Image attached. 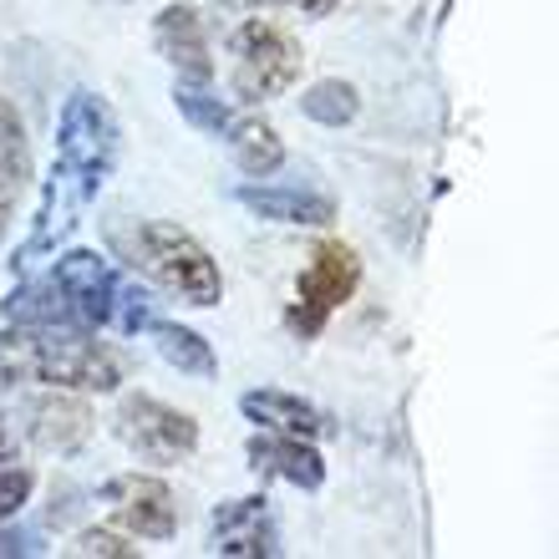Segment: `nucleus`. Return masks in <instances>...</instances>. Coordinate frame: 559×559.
I'll return each instance as SVG.
<instances>
[{
    "label": "nucleus",
    "instance_id": "f257e3e1",
    "mask_svg": "<svg viewBox=\"0 0 559 559\" xmlns=\"http://www.w3.org/2000/svg\"><path fill=\"white\" fill-rule=\"evenodd\" d=\"M0 386H61L82 397H107L122 386V356L82 325H5Z\"/></svg>",
    "mask_w": 559,
    "mask_h": 559
},
{
    "label": "nucleus",
    "instance_id": "f03ea898",
    "mask_svg": "<svg viewBox=\"0 0 559 559\" xmlns=\"http://www.w3.org/2000/svg\"><path fill=\"white\" fill-rule=\"evenodd\" d=\"M107 250L112 260H122V270L138 280H147L153 290L174 295L183 306H219L224 300V275L219 260L168 219H118L107 224Z\"/></svg>",
    "mask_w": 559,
    "mask_h": 559
},
{
    "label": "nucleus",
    "instance_id": "7ed1b4c3",
    "mask_svg": "<svg viewBox=\"0 0 559 559\" xmlns=\"http://www.w3.org/2000/svg\"><path fill=\"white\" fill-rule=\"evenodd\" d=\"M229 103L260 107L275 103L300 82V67H306V51L285 26L275 21H239L235 36H229Z\"/></svg>",
    "mask_w": 559,
    "mask_h": 559
},
{
    "label": "nucleus",
    "instance_id": "20e7f679",
    "mask_svg": "<svg viewBox=\"0 0 559 559\" xmlns=\"http://www.w3.org/2000/svg\"><path fill=\"white\" fill-rule=\"evenodd\" d=\"M118 153H122L118 112L107 107V97L76 87L57 112V158L51 163L97 193L118 168Z\"/></svg>",
    "mask_w": 559,
    "mask_h": 559
},
{
    "label": "nucleus",
    "instance_id": "39448f33",
    "mask_svg": "<svg viewBox=\"0 0 559 559\" xmlns=\"http://www.w3.org/2000/svg\"><path fill=\"white\" fill-rule=\"evenodd\" d=\"M356 290H361V254L346 239H321L306 254L300 275H295V300L285 310V331L295 341H316L336 310L352 306Z\"/></svg>",
    "mask_w": 559,
    "mask_h": 559
},
{
    "label": "nucleus",
    "instance_id": "423d86ee",
    "mask_svg": "<svg viewBox=\"0 0 559 559\" xmlns=\"http://www.w3.org/2000/svg\"><path fill=\"white\" fill-rule=\"evenodd\" d=\"M112 432L128 453H138L143 463H158V468H174V463L199 453V417L153 397V392H128L112 413Z\"/></svg>",
    "mask_w": 559,
    "mask_h": 559
},
{
    "label": "nucleus",
    "instance_id": "0eeeda50",
    "mask_svg": "<svg viewBox=\"0 0 559 559\" xmlns=\"http://www.w3.org/2000/svg\"><path fill=\"white\" fill-rule=\"evenodd\" d=\"M51 280L61 285L67 306H72V321L82 331H112V310H118V295L128 285V270L112 254L61 250L51 254Z\"/></svg>",
    "mask_w": 559,
    "mask_h": 559
},
{
    "label": "nucleus",
    "instance_id": "6e6552de",
    "mask_svg": "<svg viewBox=\"0 0 559 559\" xmlns=\"http://www.w3.org/2000/svg\"><path fill=\"white\" fill-rule=\"evenodd\" d=\"M92 199H97V193H92L87 183H76L72 174H61L57 163H51L46 189H41V209H36V224H31V239L15 250V260H11L15 275H26L36 260L57 254L61 245L76 235V224H82V214H87Z\"/></svg>",
    "mask_w": 559,
    "mask_h": 559
},
{
    "label": "nucleus",
    "instance_id": "1a4fd4ad",
    "mask_svg": "<svg viewBox=\"0 0 559 559\" xmlns=\"http://www.w3.org/2000/svg\"><path fill=\"white\" fill-rule=\"evenodd\" d=\"M21 432L31 448L57 457L82 453V442L92 438V407L82 392H61V386H36L21 402Z\"/></svg>",
    "mask_w": 559,
    "mask_h": 559
},
{
    "label": "nucleus",
    "instance_id": "9d476101",
    "mask_svg": "<svg viewBox=\"0 0 559 559\" xmlns=\"http://www.w3.org/2000/svg\"><path fill=\"white\" fill-rule=\"evenodd\" d=\"M103 499L112 503V519L122 524V534H133V539H174L178 534L174 488L153 473H122V478L103 484Z\"/></svg>",
    "mask_w": 559,
    "mask_h": 559
},
{
    "label": "nucleus",
    "instance_id": "9b49d317",
    "mask_svg": "<svg viewBox=\"0 0 559 559\" xmlns=\"http://www.w3.org/2000/svg\"><path fill=\"white\" fill-rule=\"evenodd\" d=\"M280 524L270 514L265 493H250V499H229L214 509V524H209V555L224 559H275L280 555Z\"/></svg>",
    "mask_w": 559,
    "mask_h": 559
},
{
    "label": "nucleus",
    "instance_id": "f8f14e48",
    "mask_svg": "<svg viewBox=\"0 0 559 559\" xmlns=\"http://www.w3.org/2000/svg\"><path fill=\"white\" fill-rule=\"evenodd\" d=\"M153 46L158 57L174 67L178 82H214V46H209V26L193 5H163L153 15Z\"/></svg>",
    "mask_w": 559,
    "mask_h": 559
},
{
    "label": "nucleus",
    "instance_id": "ddd939ff",
    "mask_svg": "<svg viewBox=\"0 0 559 559\" xmlns=\"http://www.w3.org/2000/svg\"><path fill=\"white\" fill-rule=\"evenodd\" d=\"M245 457L260 478H280V484L300 488V493H316L325 484V457L310 438H295V432H270V427H254V438L245 442Z\"/></svg>",
    "mask_w": 559,
    "mask_h": 559
},
{
    "label": "nucleus",
    "instance_id": "4468645a",
    "mask_svg": "<svg viewBox=\"0 0 559 559\" xmlns=\"http://www.w3.org/2000/svg\"><path fill=\"white\" fill-rule=\"evenodd\" d=\"M235 199L265 224H300V229H325L336 219V204L316 189H295V183H239Z\"/></svg>",
    "mask_w": 559,
    "mask_h": 559
},
{
    "label": "nucleus",
    "instance_id": "2eb2a0df",
    "mask_svg": "<svg viewBox=\"0 0 559 559\" xmlns=\"http://www.w3.org/2000/svg\"><path fill=\"white\" fill-rule=\"evenodd\" d=\"M239 413L250 417L254 427L295 432V438H310V442H321V438L336 432V423H331L316 402L295 397V392H285V386H254V392H245V397H239Z\"/></svg>",
    "mask_w": 559,
    "mask_h": 559
},
{
    "label": "nucleus",
    "instance_id": "dca6fc26",
    "mask_svg": "<svg viewBox=\"0 0 559 559\" xmlns=\"http://www.w3.org/2000/svg\"><path fill=\"white\" fill-rule=\"evenodd\" d=\"M26 189H31V138H26V122H21L15 103L0 92V239L11 229Z\"/></svg>",
    "mask_w": 559,
    "mask_h": 559
},
{
    "label": "nucleus",
    "instance_id": "f3484780",
    "mask_svg": "<svg viewBox=\"0 0 559 559\" xmlns=\"http://www.w3.org/2000/svg\"><path fill=\"white\" fill-rule=\"evenodd\" d=\"M0 316H5V325H76L72 321V306H67V295H61V285L51 280V270L46 275H21V285H11V295L0 300Z\"/></svg>",
    "mask_w": 559,
    "mask_h": 559
},
{
    "label": "nucleus",
    "instance_id": "a211bd4d",
    "mask_svg": "<svg viewBox=\"0 0 559 559\" xmlns=\"http://www.w3.org/2000/svg\"><path fill=\"white\" fill-rule=\"evenodd\" d=\"M153 346H158V356L168 361L174 371H183V377H199V382H209V377H219V356H214V346H209L193 325H178V321H163V316H153L143 331Z\"/></svg>",
    "mask_w": 559,
    "mask_h": 559
},
{
    "label": "nucleus",
    "instance_id": "6ab92c4d",
    "mask_svg": "<svg viewBox=\"0 0 559 559\" xmlns=\"http://www.w3.org/2000/svg\"><path fill=\"white\" fill-rule=\"evenodd\" d=\"M224 143H229V158L245 178H275L285 168V143L265 118H235Z\"/></svg>",
    "mask_w": 559,
    "mask_h": 559
},
{
    "label": "nucleus",
    "instance_id": "aec40b11",
    "mask_svg": "<svg viewBox=\"0 0 559 559\" xmlns=\"http://www.w3.org/2000/svg\"><path fill=\"white\" fill-rule=\"evenodd\" d=\"M174 107L193 133H209V138H224L229 122H235V103L219 97L214 82H174Z\"/></svg>",
    "mask_w": 559,
    "mask_h": 559
},
{
    "label": "nucleus",
    "instance_id": "412c9836",
    "mask_svg": "<svg viewBox=\"0 0 559 559\" xmlns=\"http://www.w3.org/2000/svg\"><path fill=\"white\" fill-rule=\"evenodd\" d=\"M300 112L321 128H352L361 118V92L356 82H341V76H321L300 92Z\"/></svg>",
    "mask_w": 559,
    "mask_h": 559
},
{
    "label": "nucleus",
    "instance_id": "4be33fe9",
    "mask_svg": "<svg viewBox=\"0 0 559 559\" xmlns=\"http://www.w3.org/2000/svg\"><path fill=\"white\" fill-rule=\"evenodd\" d=\"M31 493H36V468L21 463V457H5V463H0V524H5V519H21Z\"/></svg>",
    "mask_w": 559,
    "mask_h": 559
},
{
    "label": "nucleus",
    "instance_id": "5701e85b",
    "mask_svg": "<svg viewBox=\"0 0 559 559\" xmlns=\"http://www.w3.org/2000/svg\"><path fill=\"white\" fill-rule=\"evenodd\" d=\"M67 555H76V559H92V555H103V559H138V545H128V534L92 524V530H76V539L67 545Z\"/></svg>",
    "mask_w": 559,
    "mask_h": 559
},
{
    "label": "nucleus",
    "instance_id": "b1692460",
    "mask_svg": "<svg viewBox=\"0 0 559 559\" xmlns=\"http://www.w3.org/2000/svg\"><path fill=\"white\" fill-rule=\"evenodd\" d=\"M229 11H270V5H285V11H300V15H331L341 0H219Z\"/></svg>",
    "mask_w": 559,
    "mask_h": 559
},
{
    "label": "nucleus",
    "instance_id": "393cba45",
    "mask_svg": "<svg viewBox=\"0 0 559 559\" xmlns=\"http://www.w3.org/2000/svg\"><path fill=\"white\" fill-rule=\"evenodd\" d=\"M41 534L26 530V524H15V519H5L0 524V559H11V555H41Z\"/></svg>",
    "mask_w": 559,
    "mask_h": 559
},
{
    "label": "nucleus",
    "instance_id": "a878e982",
    "mask_svg": "<svg viewBox=\"0 0 559 559\" xmlns=\"http://www.w3.org/2000/svg\"><path fill=\"white\" fill-rule=\"evenodd\" d=\"M5 457H15V432H11V417L0 413V463Z\"/></svg>",
    "mask_w": 559,
    "mask_h": 559
},
{
    "label": "nucleus",
    "instance_id": "bb28decb",
    "mask_svg": "<svg viewBox=\"0 0 559 559\" xmlns=\"http://www.w3.org/2000/svg\"><path fill=\"white\" fill-rule=\"evenodd\" d=\"M112 5H128V0H112Z\"/></svg>",
    "mask_w": 559,
    "mask_h": 559
}]
</instances>
